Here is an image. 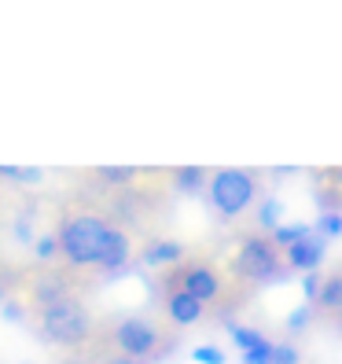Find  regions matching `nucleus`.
Returning <instances> with one entry per match:
<instances>
[{
  "label": "nucleus",
  "mask_w": 342,
  "mask_h": 364,
  "mask_svg": "<svg viewBox=\"0 0 342 364\" xmlns=\"http://www.w3.org/2000/svg\"><path fill=\"white\" fill-rule=\"evenodd\" d=\"M107 235H111V225L96 213H78L63 225L59 232V250L67 254L74 265H100L103 258V247H107Z\"/></svg>",
  "instance_id": "1"
},
{
  "label": "nucleus",
  "mask_w": 342,
  "mask_h": 364,
  "mask_svg": "<svg viewBox=\"0 0 342 364\" xmlns=\"http://www.w3.org/2000/svg\"><path fill=\"white\" fill-rule=\"evenodd\" d=\"M41 328H45V335L52 342H59V346H78V342H85V335H89V313H85V306L74 302V298H59V302L41 309Z\"/></svg>",
  "instance_id": "2"
},
{
  "label": "nucleus",
  "mask_w": 342,
  "mask_h": 364,
  "mask_svg": "<svg viewBox=\"0 0 342 364\" xmlns=\"http://www.w3.org/2000/svg\"><path fill=\"white\" fill-rule=\"evenodd\" d=\"M254 191H258L254 173H247V169H218L210 181V203L221 218H236L254 203Z\"/></svg>",
  "instance_id": "3"
},
{
  "label": "nucleus",
  "mask_w": 342,
  "mask_h": 364,
  "mask_svg": "<svg viewBox=\"0 0 342 364\" xmlns=\"http://www.w3.org/2000/svg\"><path fill=\"white\" fill-rule=\"evenodd\" d=\"M236 269L247 280H272V276H280V247L272 240H262V235H250L240 247Z\"/></svg>",
  "instance_id": "4"
},
{
  "label": "nucleus",
  "mask_w": 342,
  "mask_h": 364,
  "mask_svg": "<svg viewBox=\"0 0 342 364\" xmlns=\"http://www.w3.org/2000/svg\"><path fill=\"white\" fill-rule=\"evenodd\" d=\"M159 338H162L159 328L151 324V320H140V316H125L122 324L114 328V346L125 357H147V353H155Z\"/></svg>",
  "instance_id": "5"
},
{
  "label": "nucleus",
  "mask_w": 342,
  "mask_h": 364,
  "mask_svg": "<svg viewBox=\"0 0 342 364\" xmlns=\"http://www.w3.org/2000/svg\"><path fill=\"white\" fill-rule=\"evenodd\" d=\"M324 250H328L324 235H309V240L294 243V247L287 250V262H291L294 269H302V272H313L320 262H324Z\"/></svg>",
  "instance_id": "6"
},
{
  "label": "nucleus",
  "mask_w": 342,
  "mask_h": 364,
  "mask_svg": "<svg viewBox=\"0 0 342 364\" xmlns=\"http://www.w3.org/2000/svg\"><path fill=\"white\" fill-rule=\"evenodd\" d=\"M191 298H199V302H210V298H218L221 294V280H218V272H210V269H188L184 272V287Z\"/></svg>",
  "instance_id": "7"
},
{
  "label": "nucleus",
  "mask_w": 342,
  "mask_h": 364,
  "mask_svg": "<svg viewBox=\"0 0 342 364\" xmlns=\"http://www.w3.org/2000/svg\"><path fill=\"white\" fill-rule=\"evenodd\" d=\"M129 235L125 232H118V228H111V235H107V247H103V258H100V265L103 269H122L125 262H129Z\"/></svg>",
  "instance_id": "8"
},
{
  "label": "nucleus",
  "mask_w": 342,
  "mask_h": 364,
  "mask_svg": "<svg viewBox=\"0 0 342 364\" xmlns=\"http://www.w3.org/2000/svg\"><path fill=\"white\" fill-rule=\"evenodd\" d=\"M169 316H173L177 324H196L203 316V302L191 298L188 291H177V294H169Z\"/></svg>",
  "instance_id": "9"
},
{
  "label": "nucleus",
  "mask_w": 342,
  "mask_h": 364,
  "mask_svg": "<svg viewBox=\"0 0 342 364\" xmlns=\"http://www.w3.org/2000/svg\"><path fill=\"white\" fill-rule=\"evenodd\" d=\"M184 254V247L181 243H173V240H162V243H151L144 250V262L147 265H162V262H177Z\"/></svg>",
  "instance_id": "10"
},
{
  "label": "nucleus",
  "mask_w": 342,
  "mask_h": 364,
  "mask_svg": "<svg viewBox=\"0 0 342 364\" xmlns=\"http://www.w3.org/2000/svg\"><path fill=\"white\" fill-rule=\"evenodd\" d=\"M313 235V228L309 225H280L272 232V243L280 247V250H291L294 243H302V240H309Z\"/></svg>",
  "instance_id": "11"
},
{
  "label": "nucleus",
  "mask_w": 342,
  "mask_h": 364,
  "mask_svg": "<svg viewBox=\"0 0 342 364\" xmlns=\"http://www.w3.org/2000/svg\"><path fill=\"white\" fill-rule=\"evenodd\" d=\"M320 306H328V309H342V276H328L324 284H320V298H316Z\"/></svg>",
  "instance_id": "12"
},
{
  "label": "nucleus",
  "mask_w": 342,
  "mask_h": 364,
  "mask_svg": "<svg viewBox=\"0 0 342 364\" xmlns=\"http://www.w3.org/2000/svg\"><path fill=\"white\" fill-rule=\"evenodd\" d=\"M232 338H236V346H240L243 353H250V350H258L262 342H269L262 331H254V328H232Z\"/></svg>",
  "instance_id": "13"
},
{
  "label": "nucleus",
  "mask_w": 342,
  "mask_h": 364,
  "mask_svg": "<svg viewBox=\"0 0 342 364\" xmlns=\"http://www.w3.org/2000/svg\"><path fill=\"white\" fill-rule=\"evenodd\" d=\"M203 181H206V169H199V166H188V169H181V173H177L181 191H199Z\"/></svg>",
  "instance_id": "14"
},
{
  "label": "nucleus",
  "mask_w": 342,
  "mask_h": 364,
  "mask_svg": "<svg viewBox=\"0 0 342 364\" xmlns=\"http://www.w3.org/2000/svg\"><path fill=\"white\" fill-rule=\"evenodd\" d=\"M316 232L324 235V240H328V235L335 240V235L342 232V213H338V210H328V213H320V221H316Z\"/></svg>",
  "instance_id": "15"
},
{
  "label": "nucleus",
  "mask_w": 342,
  "mask_h": 364,
  "mask_svg": "<svg viewBox=\"0 0 342 364\" xmlns=\"http://www.w3.org/2000/svg\"><path fill=\"white\" fill-rule=\"evenodd\" d=\"M280 213H284V206L276 203V199H269V203H262V213H258V225H265V228H280Z\"/></svg>",
  "instance_id": "16"
},
{
  "label": "nucleus",
  "mask_w": 342,
  "mask_h": 364,
  "mask_svg": "<svg viewBox=\"0 0 342 364\" xmlns=\"http://www.w3.org/2000/svg\"><path fill=\"white\" fill-rule=\"evenodd\" d=\"M272 364H298V350L287 342H276L272 346Z\"/></svg>",
  "instance_id": "17"
},
{
  "label": "nucleus",
  "mask_w": 342,
  "mask_h": 364,
  "mask_svg": "<svg viewBox=\"0 0 342 364\" xmlns=\"http://www.w3.org/2000/svg\"><path fill=\"white\" fill-rule=\"evenodd\" d=\"M243 364H272V342H262L258 350L243 353Z\"/></svg>",
  "instance_id": "18"
},
{
  "label": "nucleus",
  "mask_w": 342,
  "mask_h": 364,
  "mask_svg": "<svg viewBox=\"0 0 342 364\" xmlns=\"http://www.w3.org/2000/svg\"><path fill=\"white\" fill-rule=\"evenodd\" d=\"M191 357H196L199 364H225V353L218 346H196V353H191Z\"/></svg>",
  "instance_id": "19"
},
{
  "label": "nucleus",
  "mask_w": 342,
  "mask_h": 364,
  "mask_svg": "<svg viewBox=\"0 0 342 364\" xmlns=\"http://www.w3.org/2000/svg\"><path fill=\"white\" fill-rule=\"evenodd\" d=\"M100 177L111 181V184H122V181L133 177V169H125V166H107V169H100Z\"/></svg>",
  "instance_id": "20"
},
{
  "label": "nucleus",
  "mask_w": 342,
  "mask_h": 364,
  "mask_svg": "<svg viewBox=\"0 0 342 364\" xmlns=\"http://www.w3.org/2000/svg\"><path fill=\"white\" fill-rule=\"evenodd\" d=\"M320 284H324V276H316V272H306L302 276V287H306L309 302H316V298H320Z\"/></svg>",
  "instance_id": "21"
},
{
  "label": "nucleus",
  "mask_w": 342,
  "mask_h": 364,
  "mask_svg": "<svg viewBox=\"0 0 342 364\" xmlns=\"http://www.w3.org/2000/svg\"><path fill=\"white\" fill-rule=\"evenodd\" d=\"M59 250V240H55V235H41V240H37V258H52V254Z\"/></svg>",
  "instance_id": "22"
},
{
  "label": "nucleus",
  "mask_w": 342,
  "mask_h": 364,
  "mask_svg": "<svg viewBox=\"0 0 342 364\" xmlns=\"http://www.w3.org/2000/svg\"><path fill=\"white\" fill-rule=\"evenodd\" d=\"M306 324H309V306H298V309L287 316V328L298 331V328H306Z\"/></svg>",
  "instance_id": "23"
},
{
  "label": "nucleus",
  "mask_w": 342,
  "mask_h": 364,
  "mask_svg": "<svg viewBox=\"0 0 342 364\" xmlns=\"http://www.w3.org/2000/svg\"><path fill=\"white\" fill-rule=\"evenodd\" d=\"M4 316H8V320H18V316H23V309H18L15 302H8V306H4Z\"/></svg>",
  "instance_id": "24"
},
{
  "label": "nucleus",
  "mask_w": 342,
  "mask_h": 364,
  "mask_svg": "<svg viewBox=\"0 0 342 364\" xmlns=\"http://www.w3.org/2000/svg\"><path fill=\"white\" fill-rule=\"evenodd\" d=\"M15 235L18 240H30V225H15Z\"/></svg>",
  "instance_id": "25"
},
{
  "label": "nucleus",
  "mask_w": 342,
  "mask_h": 364,
  "mask_svg": "<svg viewBox=\"0 0 342 364\" xmlns=\"http://www.w3.org/2000/svg\"><path fill=\"white\" fill-rule=\"evenodd\" d=\"M338 331H342V309H338Z\"/></svg>",
  "instance_id": "26"
}]
</instances>
